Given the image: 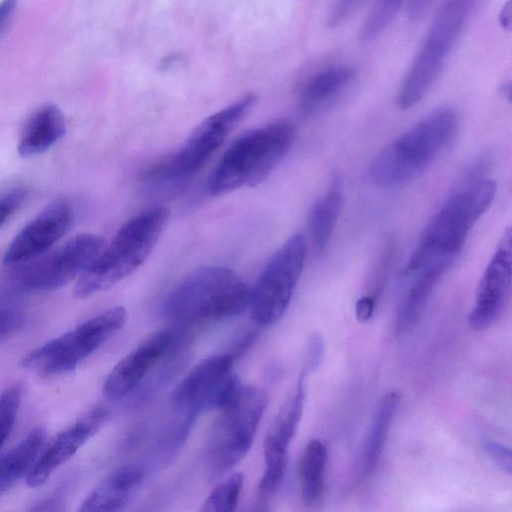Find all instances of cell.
Segmentation results:
<instances>
[{
    "label": "cell",
    "instance_id": "1",
    "mask_svg": "<svg viewBox=\"0 0 512 512\" xmlns=\"http://www.w3.org/2000/svg\"><path fill=\"white\" fill-rule=\"evenodd\" d=\"M496 184L492 180L474 182L452 195L431 220L404 268L410 276L432 265L451 266L465 239L494 199Z\"/></svg>",
    "mask_w": 512,
    "mask_h": 512
},
{
    "label": "cell",
    "instance_id": "2",
    "mask_svg": "<svg viewBox=\"0 0 512 512\" xmlns=\"http://www.w3.org/2000/svg\"><path fill=\"white\" fill-rule=\"evenodd\" d=\"M168 219L169 210L157 207L123 224L109 245L104 246L78 277L74 297H89L132 274L151 254Z\"/></svg>",
    "mask_w": 512,
    "mask_h": 512
},
{
    "label": "cell",
    "instance_id": "3",
    "mask_svg": "<svg viewBox=\"0 0 512 512\" xmlns=\"http://www.w3.org/2000/svg\"><path fill=\"white\" fill-rule=\"evenodd\" d=\"M295 133L291 122L277 120L243 134L225 151L209 176V193L222 195L259 185L287 154Z\"/></svg>",
    "mask_w": 512,
    "mask_h": 512
},
{
    "label": "cell",
    "instance_id": "4",
    "mask_svg": "<svg viewBox=\"0 0 512 512\" xmlns=\"http://www.w3.org/2000/svg\"><path fill=\"white\" fill-rule=\"evenodd\" d=\"M251 288L232 270L198 268L169 291L161 303L165 318L182 322L214 321L249 307Z\"/></svg>",
    "mask_w": 512,
    "mask_h": 512
},
{
    "label": "cell",
    "instance_id": "5",
    "mask_svg": "<svg viewBox=\"0 0 512 512\" xmlns=\"http://www.w3.org/2000/svg\"><path fill=\"white\" fill-rule=\"evenodd\" d=\"M458 116L440 107L384 148L374 159L370 174L381 186L403 184L424 170L454 137Z\"/></svg>",
    "mask_w": 512,
    "mask_h": 512
},
{
    "label": "cell",
    "instance_id": "6",
    "mask_svg": "<svg viewBox=\"0 0 512 512\" xmlns=\"http://www.w3.org/2000/svg\"><path fill=\"white\" fill-rule=\"evenodd\" d=\"M474 0H445L435 15L396 96L397 105L417 104L437 80L447 55L454 47Z\"/></svg>",
    "mask_w": 512,
    "mask_h": 512
},
{
    "label": "cell",
    "instance_id": "7",
    "mask_svg": "<svg viewBox=\"0 0 512 512\" xmlns=\"http://www.w3.org/2000/svg\"><path fill=\"white\" fill-rule=\"evenodd\" d=\"M266 406L267 396L261 389L242 385L237 395L219 410L206 449L210 476L222 475L245 457Z\"/></svg>",
    "mask_w": 512,
    "mask_h": 512
},
{
    "label": "cell",
    "instance_id": "8",
    "mask_svg": "<svg viewBox=\"0 0 512 512\" xmlns=\"http://www.w3.org/2000/svg\"><path fill=\"white\" fill-rule=\"evenodd\" d=\"M255 100L254 95H247L206 118L179 150L146 170L142 175L143 181L162 185L177 183L193 176L214 155L229 132L249 112Z\"/></svg>",
    "mask_w": 512,
    "mask_h": 512
},
{
    "label": "cell",
    "instance_id": "9",
    "mask_svg": "<svg viewBox=\"0 0 512 512\" xmlns=\"http://www.w3.org/2000/svg\"><path fill=\"white\" fill-rule=\"evenodd\" d=\"M126 320L125 308H110L30 351L22 365L43 376L67 373L115 335Z\"/></svg>",
    "mask_w": 512,
    "mask_h": 512
},
{
    "label": "cell",
    "instance_id": "10",
    "mask_svg": "<svg viewBox=\"0 0 512 512\" xmlns=\"http://www.w3.org/2000/svg\"><path fill=\"white\" fill-rule=\"evenodd\" d=\"M306 254L303 237L292 235L271 256L250 292L252 318L270 325L285 313L300 278Z\"/></svg>",
    "mask_w": 512,
    "mask_h": 512
},
{
    "label": "cell",
    "instance_id": "11",
    "mask_svg": "<svg viewBox=\"0 0 512 512\" xmlns=\"http://www.w3.org/2000/svg\"><path fill=\"white\" fill-rule=\"evenodd\" d=\"M232 364L233 356L228 353L201 360L173 389V405L190 415L224 408L242 386Z\"/></svg>",
    "mask_w": 512,
    "mask_h": 512
},
{
    "label": "cell",
    "instance_id": "12",
    "mask_svg": "<svg viewBox=\"0 0 512 512\" xmlns=\"http://www.w3.org/2000/svg\"><path fill=\"white\" fill-rule=\"evenodd\" d=\"M104 246V240L98 235L78 234L42 260L26 267L19 275L18 285L26 291L58 289L79 277Z\"/></svg>",
    "mask_w": 512,
    "mask_h": 512
},
{
    "label": "cell",
    "instance_id": "13",
    "mask_svg": "<svg viewBox=\"0 0 512 512\" xmlns=\"http://www.w3.org/2000/svg\"><path fill=\"white\" fill-rule=\"evenodd\" d=\"M305 372L302 373L282 406L280 407L263 445L265 470L259 489L267 494L274 493L283 481L288 448L295 436L305 401Z\"/></svg>",
    "mask_w": 512,
    "mask_h": 512
},
{
    "label": "cell",
    "instance_id": "14",
    "mask_svg": "<svg viewBox=\"0 0 512 512\" xmlns=\"http://www.w3.org/2000/svg\"><path fill=\"white\" fill-rule=\"evenodd\" d=\"M512 233H503L476 290L475 305L468 315V325L483 331L499 318L508 302L511 289Z\"/></svg>",
    "mask_w": 512,
    "mask_h": 512
},
{
    "label": "cell",
    "instance_id": "15",
    "mask_svg": "<svg viewBox=\"0 0 512 512\" xmlns=\"http://www.w3.org/2000/svg\"><path fill=\"white\" fill-rule=\"evenodd\" d=\"M73 219L68 200L49 203L15 235L4 253L3 264L14 266L43 254L70 230Z\"/></svg>",
    "mask_w": 512,
    "mask_h": 512
},
{
    "label": "cell",
    "instance_id": "16",
    "mask_svg": "<svg viewBox=\"0 0 512 512\" xmlns=\"http://www.w3.org/2000/svg\"><path fill=\"white\" fill-rule=\"evenodd\" d=\"M107 410L102 406L87 411L72 426L58 433L36 459L27 475V484L38 487L44 484L51 474L92 437L102 426Z\"/></svg>",
    "mask_w": 512,
    "mask_h": 512
},
{
    "label": "cell",
    "instance_id": "17",
    "mask_svg": "<svg viewBox=\"0 0 512 512\" xmlns=\"http://www.w3.org/2000/svg\"><path fill=\"white\" fill-rule=\"evenodd\" d=\"M171 340L172 335L169 331L155 332L122 358L104 382L105 396L119 399L133 390L168 350Z\"/></svg>",
    "mask_w": 512,
    "mask_h": 512
},
{
    "label": "cell",
    "instance_id": "18",
    "mask_svg": "<svg viewBox=\"0 0 512 512\" xmlns=\"http://www.w3.org/2000/svg\"><path fill=\"white\" fill-rule=\"evenodd\" d=\"M144 478V470L134 464L121 466L106 476L85 498L80 511L122 510Z\"/></svg>",
    "mask_w": 512,
    "mask_h": 512
},
{
    "label": "cell",
    "instance_id": "19",
    "mask_svg": "<svg viewBox=\"0 0 512 512\" xmlns=\"http://www.w3.org/2000/svg\"><path fill=\"white\" fill-rule=\"evenodd\" d=\"M65 132L66 122L61 110L53 104L43 105L28 119L17 145L18 154L22 157L42 154Z\"/></svg>",
    "mask_w": 512,
    "mask_h": 512
},
{
    "label": "cell",
    "instance_id": "20",
    "mask_svg": "<svg viewBox=\"0 0 512 512\" xmlns=\"http://www.w3.org/2000/svg\"><path fill=\"white\" fill-rule=\"evenodd\" d=\"M448 268L447 265L433 264L410 275L414 277L413 281L397 312L396 330L398 334L407 333L414 328L422 316L434 288Z\"/></svg>",
    "mask_w": 512,
    "mask_h": 512
},
{
    "label": "cell",
    "instance_id": "21",
    "mask_svg": "<svg viewBox=\"0 0 512 512\" xmlns=\"http://www.w3.org/2000/svg\"><path fill=\"white\" fill-rule=\"evenodd\" d=\"M355 71L349 66H335L314 75L304 85L300 94L301 109L313 112L342 92L354 79Z\"/></svg>",
    "mask_w": 512,
    "mask_h": 512
},
{
    "label": "cell",
    "instance_id": "22",
    "mask_svg": "<svg viewBox=\"0 0 512 512\" xmlns=\"http://www.w3.org/2000/svg\"><path fill=\"white\" fill-rule=\"evenodd\" d=\"M45 439V430L33 429L25 439L0 457V496L25 474L28 475Z\"/></svg>",
    "mask_w": 512,
    "mask_h": 512
},
{
    "label": "cell",
    "instance_id": "23",
    "mask_svg": "<svg viewBox=\"0 0 512 512\" xmlns=\"http://www.w3.org/2000/svg\"><path fill=\"white\" fill-rule=\"evenodd\" d=\"M342 182L334 176L325 195L313 206L309 226L314 244L319 252L328 246L342 205Z\"/></svg>",
    "mask_w": 512,
    "mask_h": 512
},
{
    "label": "cell",
    "instance_id": "24",
    "mask_svg": "<svg viewBox=\"0 0 512 512\" xmlns=\"http://www.w3.org/2000/svg\"><path fill=\"white\" fill-rule=\"evenodd\" d=\"M400 398L398 391H389L380 399L364 445L365 472H369L375 467L383 452Z\"/></svg>",
    "mask_w": 512,
    "mask_h": 512
},
{
    "label": "cell",
    "instance_id": "25",
    "mask_svg": "<svg viewBox=\"0 0 512 512\" xmlns=\"http://www.w3.org/2000/svg\"><path fill=\"white\" fill-rule=\"evenodd\" d=\"M327 451L319 440H311L305 447L299 462L301 496L306 505L319 501L323 493V477Z\"/></svg>",
    "mask_w": 512,
    "mask_h": 512
},
{
    "label": "cell",
    "instance_id": "26",
    "mask_svg": "<svg viewBox=\"0 0 512 512\" xmlns=\"http://www.w3.org/2000/svg\"><path fill=\"white\" fill-rule=\"evenodd\" d=\"M405 0H376L359 30L362 44H370L379 38L396 18Z\"/></svg>",
    "mask_w": 512,
    "mask_h": 512
},
{
    "label": "cell",
    "instance_id": "27",
    "mask_svg": "<svg viewBox=\"0 0 512 512\" xmlns=\"http://www.w3.org/2000/svg\"><path fill=\"white\" fill-rule=\"evenodd\" d=\"M243 485V476L233 473L219 482L204 500L201 511L231 512L236 509Z\"/></svg>",
    "mask_w": 512,
    "mask_h": 512
},
{
    "label": "cell",
    "instance_id": "28",
    "mask_svg": "<svg viewBox=\"0 0 512 512\" xmlns=\"http://www.w3.org/2000/svg\"><path fill=\"white\" fill-rule=\"evenodd\" d=\"M23 395L21 383H15L0 394V450L11 433Z\"/></svg>",
    "mask_w": 512,
    "mask_h": 512
},
{
    "label": "cell",
    "instance_id": "29",
    "mask_svg": "<svg viewBox=\"0 0 512 512\" xmlns=\"http://www.w3.org/2000/svg\"><path fill=\"white\" fill-rule=\"evenodd\" d=\"M24 323L25 315L19 307L11 303H0V343L20 331Z\"/></svg>",
    "mask_w": 512,
    "mask_h": 512
},
{
    "label": "cell",
    "instance_id": "30",
    "mask_svg": "<svg viewBox=\"0 0 512 512\" xmlns=\"http://www.w3.org/2000/svg\"><path fill=\"white\" fill-rule=\"evenodd\" d=\"M28 197L24 187H14L0 195V227L18 211Z\"/></svg>",
    "mask_w": 512,
    "mask_h": 512
},
{
    "label": "cell",
    "instance_id": "31",
    "mask_svg": "<svg viewBox=\"0 0 512 512\" xmlns=\"http://www.w3.org/2000/svg\"><path fill=\"white\" fill-rule=\"evenodd\" d=\"M483 447L487 454L490 455V457L494 460L495 463H497L498 466L501 467L502 470L509 474L511 473L512 455L509 448L495 441H486Z\"/></svg>",
    "mask_w": 512,
    "mask_h": 512
},
{
    "label": "cell",
    "instance_id": "32",
    "mask_svg": "<svg viewBox=\"0 0 512 512\" xmlns=\"http://www.w3.org/2000/svg\"><path fill=\"white\" fill-rule=\"evenodd\" d=\"M362 0H335L329 18V23L336 26L345 21L357 9Z\"/></svg>",
    "mask_w": 512,
    "mask_h": 512
},
{
    "label": "cell",
    "instance_id": "33",
    "mask_svg": "<svg viewBox=\"0 0 512 512\" xmlns=\"http://www.w3.org/2000/svg\"><path fill=\"white\" fill-rule=\"evenodd\" d=\"M323 342L319 335L310 338L306 360V370L318 367L323 355Z\"/></svg>",
    "mask_w": 512,
    "mask_h": 512
},
{
    "label": "cell",
    "instance_id": "34",
    "mask_svg": "<svg viewBox=\"0 0 512 512\" xmlns=\"http://www.w3.org/2000/svg\"><path fill=\"white\" fill-rule=\"evenodd\" d=\"M16 0H2L0 2V39L7 32L15 12Z\"/></svg>",
    "mask_w": 512,
    "mask_h": 512
},
{
    "label": "cell",
    "instance_id": "35",
    "mask_svg": "<svg viewBox=\"0 0 512 512\" xmlns=\"http://www.w3.org/2000/svg\"><path fill=\"white\" fill-rule=\"evenodd\" d=\"M375 300L372 296H363L359 298L355 305V314L358 322H367L374 311Z\"/></svg>",
    "mask_w": 512,
    "mask_h": 512
},
{
    "label": "cell",
    "instance_id": "36",
    "mask_svg": "<svg viewBox=\"0 0 512 512\" xmlns=\"http://www.w3.org/2000/svg\"><path fill=\"white\" fill-rule=\"evenodd\" d=\"M434 0H408L407 16L412 21H419L428 12Z\"/></svg>",
    "mask_w": 512,
    "mask_h": 512
},
{
    "label": "cell",
    "instance_id": "37",
    "mask_svg": "<svg viewBox=\"0 0 512 512\" xmlns=\"http://www.w3.org/2000/svg\"><path fill=\"white\" fill-rule=\"evenodd\" d=\"M499 25L505 30H511L512 21V0H507L499 13Z\"/></svg>",
    "mask_w": 512,
    "mask_h": 512
}]
</instances>
